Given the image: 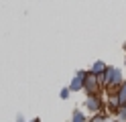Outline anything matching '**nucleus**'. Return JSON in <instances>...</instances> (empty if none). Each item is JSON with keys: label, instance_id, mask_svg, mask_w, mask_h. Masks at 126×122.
<instances>
[{"label": "nucleus", "instance_id": "nucleus-1", "mask_svg": "<svg viewBox=\"0 0 126 122\" xmlns=\"http://www.w3.org/2000/svg\"><path fill=\"white\" fill-rule=\"evenodd\" d=\"M98 86H100V77L94 75V73H88L85 75V84H83V89L88 92V96H96Z\"/></svg>", "mask_w": 126, "mask_h": 122}, {"label": "nucleus", "instance_id": "nucleus-2", "mask_svg": "<svg viewBox=\"0 0 126 122\" xmlns=\"http://www.w3.org/2000/svg\"><path fill=\"white\" fill-rule=\"evenodd\" d=\"M85 106H88V110L92 114H100L102 108H104V104H102V100H100L98 96H90L88 100H85Z\"/></svg>", "mask_w": 126, "mask_h": 122}, {"label": "nucleus", "instance_id": "nucleus-3", "mask_svg": "<svg viewBox=\"0 0 126 122\" xmlns=\"http://www.w3.org/2000/svg\"><path fill=\"white\" fill-rule=\"evenodd\" d=\"M85 75H88L85 71H77V73H75V77L71 79V86H69V89H73V92L81 89V87H83V84H85Z\"/></svg>", "mask_w": 126, "mask_h": 122}, {"label": "nucleus", "instance_id": "nucleus-4", "mask_svg": "<svg viewBox=\"0 0 126 122\" xmlns=\"http://www.w3.org/2000/svg\"><path fill=\"white\" fill-rule=\"evenodd\" d=\"M106 69H108V65L104 63V61H96V63H94L92 65V71L90 73H94V75H104V73H106Z\"/></svg>", "mask_w": 126, "mask_h": 122}, {"label": "nucleus", "instance_id": "nucleus-5", "mask_svg": "<svg viewBox=\"0 0 126 122\" xmlns=\"http://www.w3.org/2000/svg\"><path fill=\"white\" fill-rule=\"evenodd\" d=\"M71 122H85V118H83V114L79 112V110H75L73 112V120Z\"/></svg>", "mask_w": 126, "mask_h": 122}, {"label": "nucleus", "instance_id": "nucleus-6", "mask_svg": "<svg viewBox=\"0 0 126 122\" xmlns=\"http://www.w3.org/2000/svg\"><path fill=\"white\" fill-rule=\"evenodd\" d=\"M92 122H108V120H106V114H104V112H100V114H96V116L92 118Z\"/></svg>", "mask_w": 126, "mask_h": 122}, {"label": "nucleus", "instance_id": "nucleus-7", "mask_svg": "<svg viewBox=\"0 0 126 122\" xmlns=\"http://www.w3.org/2000/svg\"><path fill=\"white\" fill-rule=\"evenodd\" d=\"M67 96H69V87H67V89H63V92H61V98H63V100H65Z\"/></svg>", "mask_w": 126, "mask_h": 122}, {"label": "nucleus", "instance_id": "nucleus-8", "mask_svg": "<svg viewBox=\"0 0 126 122\" xmlns=\"http://www.w3.org/2000/svg\"><path fill=\"white\" fill-rule=\"evenodd\" d=\"M33 122H41V120H39V118H35V120H33Z\"/></svg>", "mask_w": 126, "mask_h": 122}]
</instances>
